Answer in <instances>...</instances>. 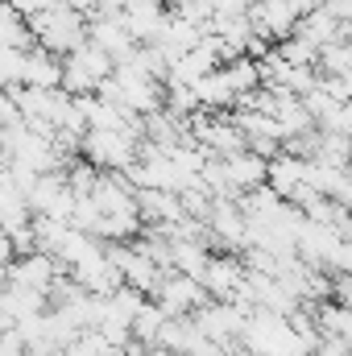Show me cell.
<instances>
[{"mask_svg":"<svg viewBox=\"0 0 352 356\" xmlns=\"http://www.w3.org/2000/svg\"><path fill=\"white\" fill-rule=\"evenodd\" d=\"M88 42L91 46H99L112 63H125L129 54H133V33L120 25V17L116 13H91L88 17Z\"/></svg>","mask_w":352,"mask_h":356,"instance_id":"7a4b0ae2","label":"cell"},{"mask_svg":"<svg viewBox=\"0 0 352 356\" xmlns=\"http://www.w3.org/2000/svg\"><path fill=\"white\" fill-rule=\"evenodd\" d=\"M63 79V58L42 50V46H29L21 54V88H58Z\"/></svg>","mask_w":352,"mask_h":356,"instance_id":"277c9868","label":"cell"},{"mask_svg":"<svg viewBox=\"0 0 352 356\" xmlns=\"http://www.w3.org/2000/svg\"><path fill=\"white\" fill-rule=\"evenodd\" d=\"M116 17H120V25L133 33V42H154L158 25H162V17H166V4H162V0H120Z\"/></svg>","mask_w":352,"mask_h":356,"instance_id":"3957f363","label":"cell"},{"mask_svg":"<svg viewBox=\"0 0 352 356\" xmlns=\"http://www.w3.org/2000/svg\"><path fill=\"white\" fill-rule=\"evenodd\" d=\"M25 25H29V38L33 46L50 50V54H71L83 38H88V17L75 13V8H63V4H46L38 13H25Z\"/></svg>","mask_w":352,"mask_h":356,"instance_id":"6da1fadb","label":"cell"}]
</instances>
